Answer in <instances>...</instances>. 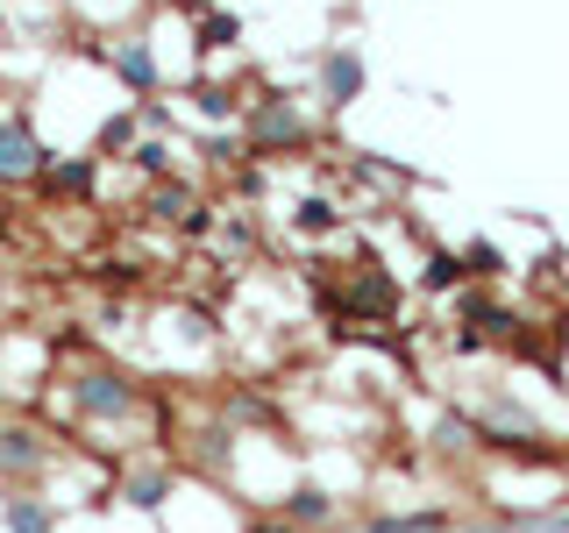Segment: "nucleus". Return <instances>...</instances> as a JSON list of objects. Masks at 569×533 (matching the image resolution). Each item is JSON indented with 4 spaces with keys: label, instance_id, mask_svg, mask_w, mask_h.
<instances>
[{
    "label": "nucleus",
    "instance_id": "nucleus-1",
    "mask_svg": "<svg viewBox=\"0 0 569 533\" xmlns=\"http://www.w3.org/2000/svg\"><path fill=\"white\" fill-rule=\"evenodd\" d=\"M36 413L58 426V434H71L86 455H100V462L171 441V405L142 384V370L114 363L107 349H86V342L58 349V378H50Z\"/></svg>",
    "mask_w": 569,
    "mask_h": 533
},
{
    "label": "nucleus",
    "instance_id": "nucleus-2",
    "mask_svg": "<svg viewBox=\"0 0 569 533\" xmlns=\"http://www.w3.org/2000/svg\"><path fill=\"white\" fill-rule=\"evenodd\" d=\"M136 334H142V349H150V363L171 370V378H207V370L221 363V328H213V313H200L192 299H157V306H142Z\"/></svg>",
    "mask_w": 569,
    "mask_h": 533
},
{
    "label": "nucleus",
    "instance_id": "nucleus-3",
    "mask_svg": "<svg viewBox=\"0 0 569 533\" xmlns=\"http://www.w3.org/2000/svg\"><path fill=\"white\" fill-rule=\"evenodd\" d=\"M79 441L58 434L43 413H0V491H50Z\"/></svg>",
    "mask_w": 569,
    "mask_h": 533
},
{
    "label": "nucleus",
    "instance_id": "nucleus-4",
    "mask_svg": "<svg viewBox=\"0 0 569 533\" xmlns=\"http://www.w3.org/2000/svg\"><path fill=\"white\" fill-rule=\"evenodd\" d=\"M86 58L100 64V79L114 86V93H129L136 107L142 100H157L171 79V58H164V43H157V29L150 22H136V29H114V36H100V43H86Z\"/></svg>",
    "mask_w": 569,
    "mask_h": 533
},
{
    "label": "nucleus",
    "instance_id": "nucleus-5",
    "mask_svg": "<svg viewBox=\"0 0 569 533\" xmlns=\"http://www.w3.org/2000/svg\"><path fill=\"white\" fill-rule=\"evenodd\" d=\"M320 299H328L335 328H391L399 306H406V284H399V271H385L378 257H363V263H349V271H342L335 292L320 284Z\"/></svg>",
    "mask_w": 569,
    "mask_h": 533
},
{
    "label": "nucleus",
    "instance_id": "nucleus-6",
    "mask_svg": "<svg viewBox=\"0 0 569 533\" xmlns=\"http://www.w3.org/2000/svg\"><path fill=\"white\" fill-rule=\"evenodd\" d=\"M313 114L299 107V93H278V86H257L242 107V142H249V157H307L313 150Z\"/></svg>",
    "mask_w": 569,
    "mask_h": 533
},
{
    "label": "nucleus",
    "instance_id": "nucleus-7",
    "mask_svg": "<svg viewBox=\"0 0 569 533\" xmlns=\"http://www.w3.org/2000/svg\"><path fill=\"white\" fill-rule=\"evenodd\" d=\"M50 142H43V129H36V114L29 107H0V192H36V178L50 171Z\"/></svg>",
    "mask_w": 569,
    "mask_h": 533
},
{
    "label": "nucleus",
    "instance_id": "nucleus-8",
    "mask_svg": "<svg viewBox=\"0 0 569 533\" xmlns=\"http://www.w3.org/2000/svg\"><path fill=\"white\" fill-rule=\"evenodd\" d=\"M100 178H107V164L93 150H58L50 157V171L36 178V200H50V207H93L100 200Z\"/></svg>",
    "mask_w": 569,
    "mask_h": 533
},
{
    "label": "nucleus",
    "instance_id": "nucleus-9",
    "mask_svg": "<svg viewBox=\"0 0 569 533\" xmlns=\"http://www.w3.org/2000/svg\"><path fill=\"white\" fill-rule=\"evenodd\" d=\"M363 86H370V64H363V50H356V43H328V50H320L313 100L328 107V114H349V107L363 100Z\"/></svg>",
    "mask_w": 569,
    "mask_h": 533
},
{
    "label": "nucleus",
    "instance_id": "nucleus-10",
    "mask_svg": "<svg viewBox=\"0 0 569 533\" xmlns=\"http://www.w3.org/2000/svg\"><path fill=\"white\" fill-rule=\"evenodd\" d=\"M342 512H349V497H342V491H328L320 476H299V484L284 491L278 520H284V526H299V533H335V526H342Z\"/></svg>",
    "mask_w": 569,
    "mask_h": 533
},
{
    "label": "nucleus",
    "instance_id": "nucleus-11",
    "mask_svg": "<svg viewBox=\"0 0 569 533\" xmlns=\"http://www.w3.org/2000/svg\"><path fill=\"white\" fill-rule=\"evenodd\" d=\"M58 14L86 29V43H100V36H114V29L150 22V0H58Z\"/></svg>",
    "mask_w": 569,
    "mask_h": 533
},
{
    "label": "nucleus",
    "instance_id": "nucleus-12",
    "mask_svg": "<svg viewBox=\"0 0 569 533\" xmlns=\"http://www.w3.org/2000/svg\"><path fill=\"white\" fill-rule=\"evenodd\" d=\"M64 505L50 491H0V533H58Z\"/></svg>",
    "mask_w": 569,
    "mask_h": 533
},
{
    "label": "nucleus",
    "instance_id": "nucleus-13",
    "mask_svg": "<svg viewBox=\"0 0 569 533\" xmlns=\"http://www.w3.org/2000/svg\"><path fill=\"white\" fill-rule=\"evenodd\" d=\"M349 533H456V512L449 505H399V512H370V520H356Z\"/></svg>",
    "mask_w": 569,
    "mask_h": 533
},
{
    "label": "nucleus",
    "instance_id": "nucleus-14",
    "mask_svg": "<svg viewBox=\"0 0 569 533\" xmlns=\"http://www.w3.org/2000/svg\"><path fill=\"white\" fill-rule=\"evenodd\" d=\"M192 36H200V64H221L242 50V14L236 8H192Z\"/></svg>",
    "mask_w": 569,
    "mask_h": 533
},
{
    "label": "nucleus",
    "instance_id": "nucleus-15",
    "mask_svg": "<svg viewBox=\"0 0 569 533\" xmlns=\"http://www.w3.org/2000/svg\"><path fill=\"white\" fill-rule=\"evenodd\" d=\"M420 292H435V299H462V292H470V263H462V249H427Z\"/></svg>",
    "mask_w": 569,
    "mask_h": 533
},
{
    "label": "nucleus",
    "instance_id": "nucleus-16",
    "mask_svg": "<svg viewBox=\"0 0 569 533\" xmlns=\"http://www.w3.org/2000/svg\"><path fill=\"white\" fill-rule=\"evenodd\" d=\"M462 263H470V284H506L512 278V257L491 235H470V242H462Z\"/></svg>",
    "mask_w": 569,
    "mask_h": 533
},
{
    "label": "nucleus",
    "instance_id": "nucleus-17",
    "mask_svg": "<svg viewBox=\"0 0 569 533\" xmlns=\"http://www.w3.org/2000/svg\"><path fill=\"white\" fill-rule=\"evenodd\" d=\"M292 228H299V235H342V207L313 192V200H299V207H292Z\"/></svg>",
    "mask_w": 569,
    "mask_h": 533
},
{
    "label": "nucleus",
    "instance_id": "nucleus-18",
    "mask_svg": "<svg viewBox=\"0 0 569 533\" xmlns=\"http://www.w3.org/2000/svg\"><path fill=\"white\" fill-rule=\"evenodd\" d=\"M242 533H299V526H284L278 512H249V526H242Z\"/></svg>",
    "mask_w": 569,
    "mask_h": 533
}]
</instances>
